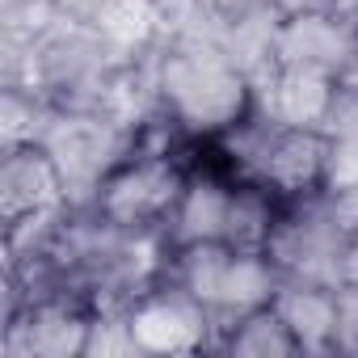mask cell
Here are the masks:
<instances>
[{
    "label": "cell",
    "mask_w": 358,
    "mask_h": 358,
    "mask_svg": "<svg viewBox=\"0 0 358 358\" xmlns=\"http://www.w3.org/2000/svg\"><path fill=\"white\" fill-rule=\"evenodd\" d=\"M354 51H358V26L350 17L329 9H303V13H278L270 64L341 76Z\"/></svg>",
    "instance_id": "obj_6"
},
{
    "label": "cell",
    "mask_w": 358,
    "mask_h": 358,
    "mask_svg": "<svg viewBox=\"0 0 358 358\" xmlns=\"http://www.w3.org/2000/svg\"><path fill=\"white\" fill-rule=\"evenodd\" d=\"M232 186L236 177L215 160V164H190L186 190L177 199L164 241L169 249L177 245H199V241H224L228 236V211H232Z\"/></svg>",
    "instance_id": "obj_7"
},
{
    "label": "cell",
    "mask_w": 358,
    "mask_h": 358,
    "mask_svg": "<svg viewBox=\"0 0 358 358\" xmlns=\"http://www.w3.org/2000/svg\"><path fill=\"white\" fill-rule=\"evenodd\" d=\"M341 303V329H337V350H358V282L337 287Z\"/></svg>",
    "instance_id": "obj_12"
},
{
    "label": "cell",
    "mask_w": 358,
    "mask_h": 358,
    "mask_svg": "<svg viewBox=\"0 0 358 358\" xmlns=\"http://www.w3.org/2000/svg\"><path fill=\"white\" fill-rule=\"evenodd\" d=\"M199 5H203V9H211L215 17H224V22H228V17L245 13L249 5H257V0H199Z\"/></svg>",
    "instance_id": "obj_13"
},
{
    "label": "cell",
    "mask_w": 358,
    "mask_h": 358,
    "mask_svg": "<svg viewBox=\"0 0 358 358\" xmlns=\"http://www.w3.org/2000/svg\"><path fill=\"white\" fill-rule=\"evenodd\" d=\"M160 118L190 143H211L253 114V76L215 43H169L156 64Z\"/></svg>",
    "instance_id": "obj_1"
},
{
    "label": "cell",
    "mask_w": 358,
    "mask_h": 358,
    "mask_svg": "<svg viewBox=\"0 0 358 358\" xmlns=\"http://www.w3.org/2000/svg\"><path fill=\"white\" fill-rule=\"evenodd\" d=\"M329 173H324V190H354L358 186V127H337L329 131Z\"/></svg>",
    "instance_id": "obj_11"
},
{
    "label": "cell",
    "mask_w": 358,
    "mask_h": 358,
    "mask_svg": "<svg viewBox=\"0 0 358 358\" xmlns=\"http://www.w3.org/2000/svg\"><path fill=\"white\" fill-rule=\"evenodd\" d=\"M274 312L299 341V350H337V329H341V303L337 287L324 282H303V278H282L274 295Z\"/></svg>",
    "instance_id": "obj_9"
},
{
    "label": "cell",
    "mask_w": 358,
    "mask_h": 358,
    "mask_svg": "<svg viewBox=\"0 0 358 358\" xmlns=\"http://www.w3.org/2000/svg\"><path fill=\"white\" fill-rule=\"evenodd\" d=\"M337 89H341L345 97H358V51H354V59L345 64V72L337 76Z\"/></svg>",
    "instance_id": "obj_14"
},
{
    "label": "cell",
    "mask_w": 358,
    "mask_h": 358,
    "mask_svg": "<svg viewBox=\"0 0 358 358\" xmlns=\"http://www.w3.org/2000/svg\"><path fill=\"white\" fill-rule=\"evenodd\" d=\"M220 345L236 358H282V354H303L299 341L291 337V329L282 324V316L274 312V303L232 320L220 337Z\"/></svg>",
    "instance_id": "obj_10"
},
{
    "label": "cell",
    "mask_w": 358,
    "mask_h": 358,
    "mask_svg": "<svg viewBox=\"0 0 358 358\" xmlns=\"http://www.w3.org/2000/svg\"><path fill=\"white\" fill-rule=\"evenodd\" d=\"M337 106H341V89H337V76L329 72L266 64L253 76V110L278 127L329 131Z\"/></svg>",
    "instance_id": "obj_5"
},
{
    "label": "cell",
    "mask_w": 358,
    "mask_h": 358,
    "mask_svg": "<svg viewBox=\"0 0 358 358\" xmlns=\"http://www.w3.org/2000/svg\"><path fill=\"white\" fill-rule=\"evenodd\" d=\"M127 329L139 354H190L207 345L215 320L194 295L156 278L127 303Z\"/></svg>",
    "instance_id": "obj_4"
},
{
    "label": "cell",
    "mask_w": 358,
    "mask_h": 358,
    "mask_svg": "<svg viewBox=\"0 0 358 358\" xmlns=\"http://www.w3.org/2000/svg\"><path fill=\"white\" fill-rule=\"evenodd\" d=\"M354 26H358V13H354Z\"/></svg>",
    "instance_id": "obj_15"
},
{
    "label": "cell",
    "mask_w": 358,
    "mask_h": 358,
    "mask_svg": "<svg viewBox=\"0 0 358 358\" xmlns=\"http://www.w3.org/2000/svg\"><path fill=\"white\" fill-rule=\"evenodd\" d=\"M160 278L194 295L211 312L220 333L232 320L274 303L278 282H282L278 266L262 249H236L228 241H199V245L169 249Z\"/></svg>",
    "instance_id": "obj_2"
},
{
    "label": "cell",
    "mask_w": 358,
    "mask_h": 358,
    "mask_svg": "<svg viewBox=\"0 0 358 358\" xmlns=\"http://www.w3.org/2000/svg\"><path fill=\"white\" fill-rule=\"evenodd\" d=\"M64 207L72 203L55 156L43 143L5 148V160H0V215H5V224L38 211H64Z\"/></svg>",
    "instance_id": "obj_8"
},
{
    "label": "cell",
    "mask_w": 358,
    "mask_h": 358,
    "mask_svg": "<svg viewBox=\"0 0 358 358\" xmlns=\"http://www.w3.org/2000/svg\"><path fill=\"white\" fill-rule=\"evenodd\" d=\"M190 164L177 160L164 148H143L135 135V148L106 173V182L93 194V211L127 232H164L177 199L186 190Z\"/></svg>",
    "instance_id": "obj_3"
}]
</instances>
